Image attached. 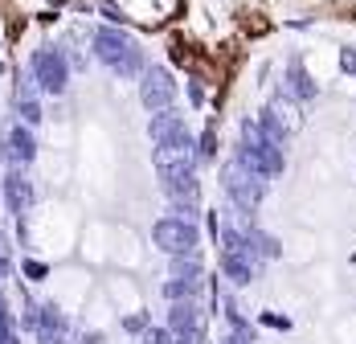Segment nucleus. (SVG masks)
Returning a JSON list of instances; mask_svg holds the SVG:
<instances>
[{"mask_svg": "<svg viewBox=\"0 0 356 344\" xmlns=\"http://www.w3.org/2000/svg\"><path fill=\"white\" fill-rule=\"evenodd\" d=\"M225 275L234 279V283H250V271H246V263H234V258L225 263Z\"/></svg>", "mask_w": 356, "mask_h": 344, "instance_id": "nucleus-3", "label": "nucleus"}, {"mask_svg": "<svg viewBox=\"0 0 356 344\" xmlns=\"http://www.w3.org/2000/svg\"><path fill=\"white\" fill-rule=\"evenodd\" d=\"M147 344H172V332L168 328H152L147 332Z\"/></svg>", "mask_w": 356, "mask_h": 344, "instance_id": "nucleus-6", "label": "nucleus"}, {"mask_svg": "<svg viewBox=\"0 0 356 344\" xmlns=\"http://www.w3.org/2000/svg\"><path fill=\"white\" fill-rule=\"evenodd\" d=\"M164 295L168 299H184V295H193V283H164Z\"/></svg>", "mask_w": 356, "mask_h": 344, "instance_id": "nucleus-4", "label": "nucleus"}, {"mask_svg": "<svg viewBox=\"0 0 356 344\" xmlns=\"http://www.w3.org/2000/svg\"><path fill=\"white\" fill-rule=\"evenodd\" d=\"M225 344H250V341H246V336H229Z\"/></svg>", "mask_w": 356, "mask_h": 344, "instance_id": "nucleus-9", "label": "nucleus"}, {"mask_svg": "<svg viewBox=\"0 0 356 344\" xmlns=\"http://www.w3.org/2000/svg\"><path fill=\"white\" fill-rule=\"evenodd\" d=\"M156 246H160V250H168V254H184V250H193V246H197V234H193L184 221L168 217V221H160V226H156Z\"/></svg>", "mask_w": 356, "mask_h": 344, "instance_id": "nucleus-1", "label": "nucleus"}, {"mask_svg": "<svg viewBox=\"0 0 356 344\" xmlns=\"http://www.w3.org/2000/svg\"><path fill=\"white\" fill-rule=\"evenodd\" d=\"M0 332H13V315H8L4 304H0Z\"/></svg>", "mask_w": 356, "mask_h": 344, "instance_id": "nucleus-7", "label": "nucleus"}, {"mask_svg": "<svg viewBox=\"0 0 356 344\" xmlns=\"http://www.w3.org/2000/svg\"><path fill=\"white\" fill-rule=\"evenodd\" d=\"M123 328L127 332H147V315H123Z\"/></svg>", "mask_w": 356, "mask_h": 344, "instance_id": "nucleus-5", "label": "nucleus"}, {"mask_svg": "<svg viewBox=\"0 0 356 344\" xmlns=\"http://www.w3.org/2000/svg\"><path fill=\"white\" fill-rule=\"evenodd\" d=\"M168 332H172V336H197V332H201V315L188 308V304H180V308L168 315Z\"/></svg>", "mask_w": 356, "mask_h": 344, "instance_id": "nucleus-2", "label": "nucleus"}, {"mask_svg": "<svg viewBox=\"0 0 356 344\" xmlns=\"http://www.w3.org/2000/svg\"><path fill=\"white\" fill-rule=\"evenodd\" d=\"M25 275H29V279H45V267H41V263H29V267H25Z\"/></svg>", "mask_w": 356, "mask_h": 344, "instance_id": "nucleus-8", "label": "nucleus"}]
</instances>
